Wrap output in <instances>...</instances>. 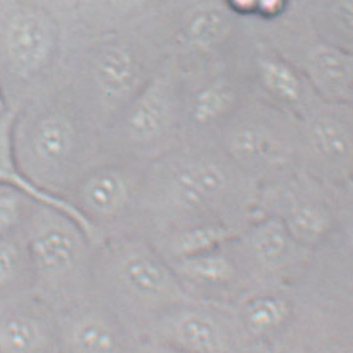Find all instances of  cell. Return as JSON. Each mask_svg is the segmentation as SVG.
<instances>
[{"label":"cell","mask_w":353,"mask_h":353,"mask_svg":"<svg viewBox=\"0 0 353 353\" xmlns=\"http://www.w3.org/2000/svg\"><path fill=\"white\" fill-rule=\"evenodd\" d=\"M138 337L95 294L57 314L58 353H135Z\"/></svg>","instance_id":"obj_15"},{"label":"cell","mask_w":353,"mask_h":353,"mask_svg":"<svg viewBox=\"0 0 353 353\" xmlns=\"http://www.w3.org/2000/svg\"><path fill=\"white\" fill-rule=\"evenodd\" d=\"M257 214L279 217L296 241L317 252L351 235L352 186L336 188L296 171L259 188Z\"/></svg>","instance_id":"obj_8"},{"label":"cell","mask_w":353,"mask_h":353,"mask_svg":"<svg viewBox=\"0 0 353 353\" xmlns=\"http://www.w3.org/2000/svg\"><path fill=\"white\" fill-rule=\"evenodd\" d=\"M145 163L103 155L79 177L65 200L98 236L139 234Z\"/></svg>","instance_id":"obj_10"},{"label":"cell","mask_w":353,"mask_h":353,"mask_svg":"<svg viewBox=\"0 0 353 353\" xmlns=\"http://www.w3.org/2000/svg\"><path fill=\"white\" fill-rule=\"evenodd\" d=\"M241 231L225 223H191L146 239L170 262L219 248L235 240Z\"/></svg>","instance_id":"obj_21"},{"label":"cell","mask_w":353,"mask_h":353,"mask_svg":"<svg viewBox=\"0 0 353 353\" xmlns=\"http://www.w3.org/2000/svg\"><path fill=\"white\" fill-rule=\"evenodd\" d=\"M189 297L234 306L243 294L259 286L237 237L219 248L170 261Z\"/></svg>","instance_id":"obj_13"},{"label":"cell","mask_w":353,"mask_h":353,"mask_svg":"<svg viewBox=\"0 0 353 353\" xmlns=\"http://www.w3.org/2000/svg\"><path fill=\"white\" fill-rule=\"evenodd\" d=\"M165 57L137 34L112 30L65 40L57 81L100 132L118 118Z\"/></svg>","instance_id":"obj_3"},{"label":"cell","mask_w":353,"mask_h":353,"mask_svg":"<svg viewBox=\"0 0 353 353\" xmlns=\"http://www.w3.org/2000/svg\"><path fill=\"white\" fill-rule=\"evenodd\" d=\"M14 110H8L6 114L0 115V185H9L17 189L26 192L29 196L33 197L38 203H46L52 208L60 210L70 216L77 223L84 229L92 241L97 245L99 243L98 236L90 228V225L80 216L78 211L72 208L65 199L52 196L44 191L38 189L35 185L30 183L18 166L17 159L14 155L13 131Z\"/></svg>","instance_id":"obj_22"},{"label":"cell","mask_w":353,"mask_h":353,"mask_svg":"<svg viewBox=\"0 0 353 353\" xmlns=\"http://www.w3.org/2000/svg\"><path fill=\"white\" fill-rule=\"evenodd\" d=\"M294 283L259 285L232 306L248 340L268 342L292 322L297 306Z\"/></svg>","instance_id":"obj_20"},{"label":"cell","mask_w":353,"mask_h":353,"mask_svg":"<svg viewBox=\"0 0 353 353\" xmlns=\"http://www.w3.org/2000/svg\"><path fill=\"white\" fill-rule=\"evenodd\" d=\"M21 230L37 299L58 314L92 294L95 243L74 219L37 203Z\"/></svg>","instance_id":"obj_6"},{"label":"cell","mask_w":353,"mask_h":353,"mask_svg":"<svg viewBox=\"0 0 353 353\" xmlns=\"http://www.w3.org/2000/svg\"><path fill=\"white\" fill-rule=\"evenodd\" d=\"M246 97L235 79L212 74L195 86L183 80V115L180 143H215L223 125L243 104Z\"/></svg>","instance_id":"obj_16"},{"label":"cell","mask_w":353,"mask_h":353,"mask_svg":"<svg viewBox=\"0 0 353 353\" xmlns=\"http://www.w3.org/2000/svg\"><path fill=\"white\" fill-rule=\"evenodd\" d=\"M281 55L302 72L319 98L352 104V50L331 41H316L296 52Z\"/></svg>","instance_id":"obj_17"},{"label":"cell","mask_w":353,"mask_h":353,"mask_svg":"<svg viewBox=\"0 0 353 353\" xmlns=\"http://www.w3.org/2000/svg\"><path fill=\"white\" fill-rule=\"evenodd\" d=\"M135 353H183L151 339H138Z\"/></svg>","instance_id":"obj_28"},{"label":"cell","mask_w":353,"mask_h":353,"mask_svg":"<svg viewBox=\"0 0 353 353\" xmlns=\"http://www.w3.org/2000/svg\"><path fill=\"white\" fill-rule=\"evenodd\" d=\"M12 139L24 176L61 199L103 157L101 132L58 81L14 109Z\"/></svg>","instance_id":"obj_2"},{"label":"cell","mask_w":353,"mask_h":353,"mask_svg":"<svg viewBox=\"0 0 353 353\" xmlns=\"http://www.w3.org/2000/svg\"><path fill=\"white\" fill-rule=\"evenodd\" d=\"M252 68L259 99L294 118L320 100L302 72L275 49L259 46Z\"/></svg>","instance_id":"obj_19"},{"label":"cell","mask_w":353,"mask_h":353,"mask_svg":"<svg viewBox=\"0 0 353 353\" xmlns=\"http://www.w3.org/2000/svg\"><path fill=\"white\" fill-rule=\"evenodd\" d=\"M288 0H256L255 15L263 18H275L283 13Z\"/></svg>","instance_id":"obj_27"},{"label":"cell","mask_w":353,"mask_h":353,"mask_svg":"<svg viewBox=\"0 0 353 353\" xmlns=\"http://www.w3.org/2000/svg\"><path fill=\"white\" fill-rule=\"evenodd\" d=\"M92 294L138 339L165 311L189 297L170 263L139 234L114 236L95 245Z\"/></svg>","instance_id":"obj_4"},{"label":"cell","mask_w":353,"mask_h":353,"mask_svg":"<svg viewBox=\"0 0 353 353\" xmlns=\"http://www.w3.org/2000/svg\"><path fill=\"white\" fill-rule=\"evenodd\" d=\"M140 339L183 353H240L248 340L230 305L188 297L165 311Z\"/></svg>","instance_id":"obj_12"},{"label":"cell","mask_w":353,"mask_h":353,"mask_svg":"<svg viewBox=\"0 0 353 353\" xmlns=\"http://www.w3.org/2000/svg\"><path fill=\"white\" fill-rule=\"evenodd\" d=\"M37 203V200L21 190L0 185V237L21 229Z\"/></svg>","instance_id":"obj_25"},{"label":"cell","mask_w":353,"mask_h":353,"mask_svg":"<svg viewBox=\"0 0 353 353\" xmlns=\"http://www.w3.org/2000/svg\"><path fill=\"white\" fill-rule=\"evenodd\" d=\"M97 4L115 17L114 19H130V17L143 10L150 0H95Z\"/></svg>","instance_id":"obj_26"},{"label":"cell","mask_w":353,"mask_h":353,"mask_svg":"<svg viewBox=\"0 0 353 353\" xmlns=\"http://www.w3.org/2000/svg\"><path fill=\"white\" fill-rule=\"evenodd\" d=\"M215 143L259 188L299 171V120L261 99H246Z\"/></svg>","instance_id":"obj_9"},{"label":"cell","mask_w":353,"mask_h":353,"mask_svg":"<svg viewBox=\"0 0 353 353\" xmlns=\"http://www.w3.org/2000/svg\"><path fill=\"white\" fill-rule=\"evenodd\" d=\"M63 21L37 0H0V88L14 110L58 78Z\"/></svg>","instance_id":"obj_5"},{"label":"cell","mask_w":353,"mask_h":353,"mask_svg":"<svg viewBox=\"0 0 353 353\" xmlns=\"http://www.w3.org/2000/svg\"><path fill=\"white\" fill-rule=\"evenodd\" d=\"M299 120V170L336 188H351L352 104L320 99Z\"/></svg>","instance_id":"obj_11"},{"label":"cell","mask_w":353,"mask_h":353,"mask_svg":"<svg viewBox=\"0 0 353 353\" xmlns=\"http://www.w3.org/2000/svg\"><path fill=\"white\" fill-rule=\"evenodd\" d=\"M234 13L255 15L256 0H226Z\"/></svg>","instance_id":"obj_29"},{"label":"cell","mask_w":353,"mask_h":353,"mask_svg":"<svg viewBox=\"0 0 353 353\" xmlns=\"http://www.w3.org/2000/svg\"><path fill=\"white\" fill-rule=\"evenodd\" d=\"M259 186L216 143H180L145 168L140 235L191 223L242 230L257 214Z\"/></svg>","instance_id":"obj_1"},{"label":"cell","mask_w":353,"mask_h":353,"mask_svg":"<svg viewBox=\"0 0 353 353\" xmlns=\"http://www.w3.org/2000/svg\"><path fill=\"white\" fill-rule=\"evenodd\" d=\"M229 33V18L221 10L205 9L190 19L185 39L199 52H210L220 46Z\"/></svg>","instance_id":"obj_24"},{"label":"cell","mask_w":353,"mask_h":353,"mask_svg":"<svg viewBox=\"0 0 353 353\" xmlns=\"http://www.w3.org/2000/svg\"><path fill=\"white\" fill-rule=\"evenodd\" d=\"M37 1H39L49 9H52V12L61 19V10L68 7V1H70V0H37Z\"/></svg>","instance_id":"obj_30"},{"label":"cell","mask_w":353,"mask_h":353,"mask_svg":"<svg viewBox=\"0 0 353 353\" xmlns=\"http://www.w3.org/2000/svg\"><path fill=\"white\" fill-rule=\"evenodd\" d=\"M34 294V277L23 230L0 237V307Z\"/></svg>","instance_id":"obj_23"},{"label":"cell","mask_w":353,"mask_h":353,"mask_svg":"<svg viewBox=\"0 0 353 353\" xmlns=\"http://www.w3.org/2000/svg\"><path fill=\"white\" fill-rule=\"evenodd\" d=\"M183 75L165 57L118 118L101 131L103 155L150 163L181 141Z\"/></svg>","instance_id":"obj_7"},{"label":"cell","mask_w":353,"mask_h":353,"mask_svg":"<svg viewBox=\"0 0 353 353\" xmlns=\"http://www.w3.org/2000/svg\"><path fill=\"white\" fill-rule=\"evenodd\" d=\"M8 110H10V108H9L7 100H6V97H4V94H3V90H1V88H0V115L6 114Z\"/></svg>","instance_id":"obj_31"},{"label":"cell","mask_w":353,"mask_h":353,"mask_svg":"<svg viewBox=\"0 0 353 353\" xmlns=\"http://www.w3.org/2000/svg\"><path fill=\"white\" fill-rule=\"evenodd\" d=\"M237 243L259 285L297 282L314 260V252L296 241L279 217L268 214H256Z\"/></svg>","instance_id":"obj_14"},{"label":"cell","mask_w":353,"mask_h":353,"mask_svg":"<svg viewBox=\"0 0 353 353\" xmlns=\"http://www.w3.org/2000/svg\"><path fill=\"white\" fill-rule=\"evenodd\" d=\"M0 353H58L57 314L34 294L0 307Z\"/></svg>","instance_id":"obj_18"}]
</instances>
